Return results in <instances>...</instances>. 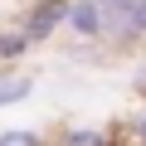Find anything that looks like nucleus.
Listing matches in <instances>:
<instances>
[{
  "label": "nucleus",
  "instance_id": "nucleus-1",
  "mask_svg": "<svg viewBox=\"0 0 146 146\" xmlns=\"http://www.w3.org/2000/svg\"><path fill=\"white\" fill-rule=\"evenodd\" d=\"M68 10H73V0H39V5L29 10V20L20 25V29H25V39H29V44L54 39V29H58V25H68Z\"/></svg>",
  "mask_w": 146,
  "mask_h": 146
},
{
  "label": "nucleus",
  "instance_id": "nucleus-2",
  "mask_svg": "<svg viewBox=\"0 0 146 146\" xmlns=\"http://www.w3.org/2000/svg\"><path fill=\"white\" fill-rule=\"evenodd\" d=\"M68 29L78 39H107V10L93 5V0H73L68 10Z\"/></svg>",
  "mask_w": 146,
  "mask_h": 146
},
{
  "label": "nucleus",
  "instance_id": "nucleus-3",
  "mask_svg": "<svg viewBox=\"0 0 146 146\" xmlns=\"http://www.w3.org/2000/svg\"><path fill=\"white\" fill-rule=\"evenodd\" d=\"M107 39H117V44L146 39V0L131 5V10H122V15H107Z\"/></svg>",
  "mask_w": 146,
  "mask_h": 146
},
{
  "label": "nucleus",
  "instance_id": "nucleus-4",
  "mask_svg": "<svg viewBox=\"0 0 146 146\" xmlns=\"http://www.w3.org/2000/svg\"><path fill=\"white\" fill-rule=\"evenodd\" d=\"M29 93H34V78H29V73H0V107L25 102Z\"/></svg>",
  "mask_w": 146,
  "mask_h": 146
},
{
  "label": "nucleus",
  "instance_id": "nucleus-5",
  "mask_svg": "<svg viewBox=\"0 0 146 146\" xmlns=\"http://www.w3.org/2000/svg\"><path fill=\"white\" fill-rule=\"evenodd\" d=\"M58 146H107V131H98V127H68Z\"/></svg>",
  "mask_w": 146,
  "mask_h": 146
},
{
  "label": "nucleus",
  "instance_id": "nucleus-6",
  "mask_svg": "<svg viewBox=\"0 0 146 146\" xmlns=\"http://www.w3.org/2000/svg\"><path fill=\"white\" fill-rule=\"evenodd\" d=\"M25 49H29L25 29H5V34H0V58H5V63H15V58H20Z\"/></svg>",
  "mask_w": 146,
  "mask_h": 146
},
{
  "label": "nucleus",
  "instance_id": "nucleus-7",
  "mask_svg": "<svg viewBox=\"0 0 146 146\" xmlns=\"http://www.w3.org/2000/svg\"><path fill=\"white\" fill-rule=\"evenodd\" d=\"M0 146H44V136L34 127H5L0 131Z\"/></svg>",
  "mask_w": 146,
  "mask_h": 146
},
{
  "label": "nucleus",
  "instance_id": "nucleus-8",
  "mask_svg": "<svg viewBox=\"0 0 146 146\" xmlns=\"http://www.w3.org/2000/svg\"><path fill=\"white\" fill-rule=\"evenodd\" d=\"M127 141H131V146H146V102L131 112V122H127Z\"/></svg>",
  "mask_w": 146,
  "mask_h": 146
},
{
  "label": "nucleus",
  "instance_id": "nucleus-9",
  "mask_svg": "<svg viewBox=\"0 0 146 146\" xmlns=\"http://www.w3.org/2000/svg\"><path fill=\"white\" fill-rule=\"evenodd\" d=\"M93 5H102L107 15H122V10H131V5H141V0H93Z\"/></svg>",
  "mask_w": 146,
  "mask_h": 146
},
{
  "label": "nucleus",
  "instance_id": "nucleus-10",
  "mask_svg": "<svg viewBox=\"0 0 146 146\" xmlns=\"http://www.w3.org/2000/svg\"><path fill=\"white\" fill-rule=\"evenodd\" d=\"M141 73H146V68H141Z\"/></svg>",
  "mask_w": 146,
  "mask_h": 146
}]
</instances>
